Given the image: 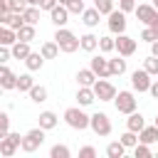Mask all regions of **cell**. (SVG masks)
<instances>
[{
  "label": "cell",
  "mask_w": 158,
  "mask_h": 158,
  "mask_svg": "<svg viewBox=\"0 0 158 158\" xmlns=\"http://www.w3.org/2000/svg\"><path fill=\"white\" fill-rule=\"evenodd\" d=\"M44 128L42 126H37V128H30L25 136H22V143H20V148L25 151V153H35L42 143H44Z\"/></svg>",
  "instance_id": "cell-3"
},
{
  "label": "cell",
  "mask_w": 158,
  "mask_h": 158,
  "mask_svg": "<svg viewBox=\"0 0 158 158\" xmlns=\"http://www.w3.org/2000/svg\"><path fill=\"white\" fill-rule=\"evenodd\" d=\"M25 67H27V72H40V69L44 67V57H42V52H30V57L25 59Z\"/></svg>",
  "instance_id": "cell-20"
},
{
  "label": "cell",
  "mask_w": 158,
  "mask_h": 158,
  "mask_svg": "<svg viewBox=\"0 0 158 158\" xmlns=\"http://www.w3.org/2000/svg\"><path fill=\"white\" fill-rule=\"evenodd\" d=\"M7 133H10V116H7V111H2L0 114V138Z\"/></svg>",
  "instance_id": "cell-40"
},
{
  "label": "cell",
  "mask_w": 158,
  "mask_h": 158,
  "mask_svg": "<svg viewBox=\"0 0 158 158\" xmlns=\"http://www.w3.org/2000/svg\"><path fill=\"white\" fill-rule=\"evenodd\" d=\"M123 153H126V146L121 143V138H118V141H111V143L106 146V156H109V158H123Z\"/></svg>",
  "instance_id": "cell-29"
},
{
  "label": "cell",
  "mask_w": 158,
  "mask_h": 158,
  "mask_svg": "<svg viewBox=\"0 0 158 158\" xmlns=\"http://www.w3.org/2000/svg\"><path fill=\"white\" fill-rule=\"evenodd\" d=\"M84 2H86V0H84Z\"/></svg>",
  "instance_id": "cell-53"
},
{
  "label": "cell",
  "mask_w": 158,
  "mask_h": 158,
  "mask_svg": "<svg viewBox=\"0 0 158 158\" xmlns=\"http://www.w3.org/2000/svg\"><path fill=\"white\" fill-rule=\"evenodd\" d=\"M40 12H42L40 5H30V7L22 12V15H25V22H27V25H37V22H40Z\"/></svg>",
  "instance_id": "cell-31"
},
{
  "label": "cell",
  "mask_w": 158,
  "mask_h": 158,
  "mask_svg": "<svg viewBox=\"0 0 158 158\" xmlns=\"http://www.w3.org/2000/svg\"><path fill=\"white\" fill-rule=\"evenodd\" d=\"M99 77L94 74V69L91 67H86V69H79L77 72V81H79V86H94V81H96Z\"/></svg>",
  "instance_id": "cell-21"
},
{
  "label": "cell",
  "mask_w": 158,
  "mask_h": 158,
  "mask_svg": "<svg viewBox=\"0 0 158 158\" xmlns=\"http://www.w3.org/2000/svg\"><path fill=\"white\" fill-rule=\"evenodd\" d=\"M106 17H109V20H106V27H109L111 35H123V32H126V25H128V22H126V12H123L121 7L114 10V12H109Z\"/></svg>",
  "instance_id": "cell-6"
},
{
  "label": "cell",
  "mask_w": 158,
  "mask_h": 158,
  "mask_svg": "<svg viewBox=\"0 0 158 158\" xmlns=\"http://www.w3.org/2000/svg\"><path fill=\"white\" fill-rule=\"evenodd\" d=\"M94 7H96L101 15H109V12L116 10V7H114V0H94Z\"/></svg>",
  "instance_id": "cell-37"
},
{
  "label": "cell",
  "mask_w": 158,
  "mask_h": 158,
  "mask_svg": "<svg viewBox=\"0 0 158 158\" xmlns=\"http://www.w3.org/2000/svg\"><path fill=\"white\" fill-rule=\"evenodd\" d=\"M138 138H141V143H148V146L156 143V141H158V126H156V123H153V126H146V128L138 133Z\"/></svg>",
  "instance_id": "cell-27"
},
{
  "label": "cell",
  "mask_w": 158,
  "mask_h": 158,
  "mask_svg": "<svg viewBox=\"0 0 158 158\" xmlns=\"http://www.w3.org/2000/svg\"><path fill=\"white\" fill-rule=\"evenodd\" d=\"M32 86H35V79H32V74H30V72L17 77V91H20V94H30V89H32Z\"/></svg>",
  "instance_id": "cell-28"
},
{
  "label": "cell",
  "mask_w": 158,
  "mask_h": 158,
  "mask_svg": "<svg viewBox=\"0 0 158 158\" xmlns=\"http://www.w3.org/2000/svg\"><path fill=\"white\" fill-rule=\"evenodd\" d=\"M148 27H153V30H156V32H158V17H156V20H153V22H151V25H148Z\"/></svg>",
  "instance_id": "cell-48"
},
{
  "label": "cell",
  "mask_w": 158,
  "mask_h": 158,
  "mask_svg": "<svg viewBox=\"0 0 158 158\" xmlns=\"http://www.w3.org/2000/svg\"><path fill=\"white\" fill-rule=\"evenodd\" d=\"M99 49H101L104 54L116 52V37H99Z\"/></svg>",
  "instance_id": "cell-35"
},
{
  "label": "cell",
  "mask_w": 158,
  "mask_h": 158,
  "mask_svg": "<svg viewBox=\"0 0 158 158\" xmlns=\"http://www.w3.org/2000/svg\"><path fill=\"white\" fill-rule=\"evenodd\" d=\"M109 69H111V77H121V74H126V59L118 54V57H114V59H109Z\"/></svg>",
  "instance_id": "cell-26"
},
{
  "label": "cell",
  "mask_w": 158,
  "mask_h": 158,
  "mask_svg": "<svg viewBox=\"0 0 158 158\" xmlns=\"http://www.w3.org/2000/svg\"><path fill=\"white\" fill-rule=\"evenodd\" d=\"M141 40H143V42H148V44H153V42L158 40V32H156L153 27H148V25H146V30L141 32Z\"/></svg>",
  "instance_id": "cell-41"
},
{
  "label": "cell",
  "mask_w": 158,
  "mask_h": 158,
  "mask_svg": "<svg viewBox=\"0 0 158 158\" xmlns=\"http://www.w3.org/2000/svg\"><path fill=\"white\" fill-rule=\"evenodd\" d=\"M151 54H156V57H158V40L151 44Z\"/></svg>",
  "instance_id": "cell-47"
},
{
  "label": "cell",
  "mask_w": 158,
  "mask_h": 158,
  "mask_svg": "<svg viewBox=\"0 0 158 158\" xmlns=\"http://www.w3.org/2000/svg\"><path fill=\"white\" fill-rule=\"evenodd\" d=\"M118 138H121V143H123L126 148H136V146H138V141H141V138H138V133H136V131H128V128H126V133H121Z\"/></svg>",
  "instance_id": "cell-33"
},
{
  "label": "cell",
  "mask_w": 158,
  "mask_h": 158,
  "mask_svg": "<svg viewBox=\"0 0 158 158\" xmlns=\"http://www.w3.org/2000/svg\"><path fill=\"white\" fill-rule=\"evenodd\" d=\"M0 86H2L5 91H10V89H17V74H15V72H10L5 64L0 67Z\"/></svg>",
  "instance_id": "cell-15"
},
{
  "label": "cell",
  "mask_w": 158,
  "mask_h": 158,
  "mask_svg": "<svg viewBox=\"0 0 158 158\" xmlns=\"http://www.w3.org/2000/svg\"><path fill=\"white\" fill-rule=\"evenodd\" d=\"M94 94H96L99 101H114L118 91H116V86H114L111 81H106V79H96V81H94Z\"/></svg>",
  "instance_id": "cell-8"
},
{
  "label": "cell",
  "mask_w": 158,
  "mask_h": 158,
  "mask_svg": "<svg viewBox=\"0 0 158 158\" xmlns=\"http://www.w3.org/2000/svg\"><path fill=\"white\" fill-rule=\"evenodd\" d=\"M133 156H136V158H151L153 153H151V146H148V143H141V141H138V146L133 148Z\"/></svg>",
  "instance_id": "cell-38"
},
{
  "label": "cell",
  "mask_w": 158,
  "mask_h": 158,
  "mask_svg": "<svg viewBox=\"0 0 158 158\" xmlns=\"http://www.w3.org/2000/svg\"><path fill=\"white\" fill-rule=\"evenodd\" d=\"M59 2H62V5H69V2H72V0H59Z\"/></svg>",
  "instance_id": "cell-50"
},
{
  "label": "cell",
  "mask_w": 158,
  "mask_h": 158,
  "mask_svg": "<svg viewBox=\"0 0 158 158\" xmlns=\"http://www.w3.org/2000/svg\"><path fill=\"white\" fill-rule=\"evenodd\" d=\"M143 69H146L151 77H158V57H156V54L146 57V59H143Z\"/></svg>",
  "instance_id": "cell-36"
},
{
  "label": "cell",
  "mask_w": 158,
  "mask_h": 158,
  "mask_svg": "<svg viewBox=\"0 0 158 158\" xmlns=\"http://www.w3.org/2000/svg\"><path fill=\"white\" fill-rule=\"evenodd\" d=\"M118 7L128 15V12H136V7H138V5H136V0H118Z\"/></svg>",
  "instance_id": "cell-43"
},
{
  "label": "cell",
  "mask_w": 158,
  "mask_h": 158,
  "mask_svg": "<svg viewBox=\"0 0 158 158\" xmlns=\"http://www.w3.org/2000/svg\"><path fill=\"white\" fill-rule=\"evenodd\" d=\"M89 128L96 133V136H111V118L104 114V111H96V114H91V123H89Z\"/></svg>",
  "instance_id": "cell-5"
},
{
  "label": "cell",
  "mask_w": 158,
  "mask_h": 158,
  "mask_svg": "<svg viewBox=\"0 0 158 158\" xmlns=\"http://www.w3.org/2000/svg\"><path fill=\"white\" fill-rule=\"evenodd\" d=\"M79 40H81V49H84V52H96V49H99V37H96L94 32H86V35H81Z\"/></svg>",
  "instance_id": "cell-24"
},
{
  "label": "cell",
  "mask_w": 158,
  "mask_h": 158,
  "mask_svg": "<svg viewBox=\"0 0 158 158\" xmlns=\"http://www.w3.org/2000/svg\"><path fill=\"white\" fill-rule=\"evenodd\" d=\"M99 20H101V12L96 10V7H86L84 12H81V22L89 27V30H94V27H99Z\"/></svg>",
  "instance_id": "cell-18"
},
{
  "label": "cell",
  "mask_w": 158,
  "mask_h": 158,
  "mask_svg": "<svg viewBox=\"0 0 158 158\" xmlns=\"http://www.w3.org/2000/svg\"><path fill=\"white\" fill-rule=\"evenodd\" d=\"M15 42H17V30H12V27L2 25V27H0V44H5V47H12Z\"/></svg>",
  "instance_id": "cell-22"
},
{
  "label": "cell",
  "mask_w": 158,
  "mask_h": 158,
  "mask_svg": "<svg viewBox=\"0 0 158 158\" xmlns=\"http://www.w3.org/2000/svg\"><path fill=\"white\" fill-rule=\"evenodd\" d=\"M27 5H40V0H27Z\"/></svg>",
  "instance_id": "cell-49"
},
{
  "label": "cell",
  "mask_w": 158,
  "mask_h": 158,
  "mask_svg": "<svg viewBox=\"0 0 158 158\" xmlns=\"http://www.w3.org/2000/svg\"><path fill=\"white\" fill-rule=\"evenodd\" d=\"M7 7H10V12H25L30 5H27V0H7Z\"/></svg>",
  "instance_id": "cell-39"
},
{
  "label": "cell",
  "mask_w": 158,
  "mask_h": 158,
  "mask_svg": "<svg viewBox=\"0 0 158 158\" xmlns=\"http://www.w3.org/2000/svg\"><path fill=\"white\" fill-rule=\"evenodd\" d=\"M96 156V148L94 146H81L79 148V158H94Z\"/></svg>",
  "instance_id": "cell-44"
},
{
  "label": "cell",
  "mask_w": 158,
  "mask_h": 158,
  "mask_svg": "<svg viewBox=\"0 0 158 158\" xmlns=\"http://www.w3.org/2000/svg\"><path fill=\"white\" fill-rule=\"evenodd\" d=\"M67 10H69L72 15H81L86 7H84V0H72V2L67 5Z\"/></svg>",
  "instance_id": "cell-42"
},
{
  "label": "cell",
  "mask_w": 158,
  "mask_h": 158,
  "mask_svg": "<svg viewBox=\"0 0 158 158\" xmlns=\"http://www.w3.org/2000/svg\"><path fill=\"white\" fill-rule=\"evenodd\" d=\"M153 123H156V126H158V116H156V121H153Z\"/></svg>",
  "instance_id": "cell-51"
},
{
  "label": "cell",
  "mask_w": 158,
  "mask_h": 158,
  "mask_svg": "<svg viewBox=\"0 0 158 158\" xmlns=\"http://www.w3.org/2000/svg\"><path fill=\"white\" fill-rule=\"evenodd\" d=\"M151 84H153V79H151V74H148L146 69H136V72H131V86H133V91L143 94V91L151 89Z\"/></svg>",
  "instance_id": "cell-9"
},
{
  "label": "cell",
  "mask_w": 158,
  "mask_h": 158,
  "mask_svg": "<svg viewBox=\"0 0 158 158\" xmlns=\"http://www.w3.org/2000/svg\"><path fill=\"white\" fill-rule=\"evenodd\" d=\"M136 17H138L143 25H151V22L158 17V7H156V5H138V7H136Z\"/></svg>",
  "instance_id": "cell-13"
},
{
  "label": "cell",
  "mask_w": 158,
  "mask_h": 158,
  "mask_svg": "<svg viewBox=\"0 0 158 158\" xmlns=\"http://www.w3.org/2000/svg\"><path fill=\"white\" fill-rule=\"evenodd\" d=\"M30 99H32L35 104H44V101H47V86L35 84V86L30 89Z\"/></svg>",
  "instance_id": "cell-30"
},
{
  "label": "cell",
  "mask_w": 158,
  "mask_h": 158,
  "mask_svg": "<svg viewBox=\"0 0 158 158\" xmlns=\"http://www.w3.org/2000/svg\"><path fill=\"white\" fill-rule=\"evenodd\" d=\"M89 67L94 69V74H96L99 79H109V77H111V69H109V59H106V57H101V54L91 57Z\"/></svg>",
  "instance_id": "cell-11"
},
{
  "label": "cell",
  "mask_w": 158,
  "mask_h": 158,
  "mask_svg": "<svg viewBox=\"0 0 158 158\" xmlns=\"http://www.w3.org/2000/svg\"><path fill=\"white\" fill-rule=\"evenodd\" d=\"M54 40H57V44H59V49H62L64 54H74L77 49H81V40H79L72 30H67V27H57Z\"/></svg>",
  "instance_id": "cell-2"
},
{
  "label": "cell",
  "mask_w": 158,
  "mask_h": 158,
  "mask_svg": "<svg viewBox=\"0 0 158 158\" xmlns=\"http://www.w3.org/2000/svg\"><path fill=\"white\" fill-rule=\"evenodd\" d=\"M72 156V151H69V146H64V143H54L52 148H49V158H69Z\"/></svg>",
  "instance_id": "cell-34"
},
{
  "label": "cell",
  "mask_w": 158,
  "mask_h": 158,
  "mask_svg": "<svg viewBox=\"0 0 158 158\" xmlns=\"http://www.w3.org/2000/svg\"><path fill=\"white\" fill-rule=\"evenodd\" d=\"M69 15H72V12L67 10V5H62V2H59V5L49 12V20H52V25H54V27H64V25L69 22Z\"/></svg>",
  "instance_id": "cell-12"
},
{
  "label": "cell",
  "mask_w": 158,
  "mask_h": 158,
  "mask_svg": "<svg viewBox=\"0 0 158 158\" xmlns=\"http://www.w3.org/2000/svg\"><path fill=\"white\" fill-rule=\"evenodd\" d=\"M153 5H156V7H158V0H153Z\"/></svg>",
  "instance_id": "cell-52"
},
{
  "label": "cell",
  "mask_w": 158,
  "mask_h": 158,
  "mask_svg": "<svg viewBox=\"0 0 158 158\" xmlns=\"http://www.w3.org/2000/svg\"><path fill=\"white\" fill-rule=\"evenodd\" d=\"M126 128H128V131L141 133V131L146 128V118H143V114H141V111H131V114H128V118H126Z\"/></svg>",
  "instance_id": "cell-16"
},
{
  "label": "cell",
  "mask_w": 158,
  "mask_h": 158,
  "mask_svg": "<svg viewBox=\"0 0 158 158\" xmlns=\"http://www.w3.org/2000/svg\"><path fill=\"white\" fill-rule=\"evenodd\" d=\"M136 47H138L136 40L128 37L126 32H123V35H116V52H118L121 57H131V54L136 52Z\"/></svg>",
  "instance_id": "cell-10"
},
{
  "label": "cell",
  "mask_w": 158,
  "mask_h": 158,
  "mask_svg": "<svg viewBox=\"0 0 158 158\" xmlns=\"http://www.w3.org/2000/svg\"><path fill=\"white\" fill-rule=\"evenodd\" d=\"M57 5H59V0H40V7H42V10H47V12H52Z\"/></svg>",
  "instance_id": "cell-45"
},
{
  "label": "cell",
  "mask_w": 158,
  "mask_h": 158,
  "mask_svg": "<svg viewBox=\"0 0 158 158\" xmlns=\"http://www.w3.org/2000/svg\"><path fill=\"white\" fill-rule=\"evenodd\" d=\"M40 52H42V57H44V59H57V54H59L62 49H59L57 40H52V42H44V44L40 47Z\"/></svg>",
  "instance_id": "cell-25"
},
{
  "label": "cell",
  "mask_w": 158,
  "mask_h": 158,
  "mask_svg": "<svg viewBox=\"0 0 158 158\" xmlns=\"http://www.w3.org/2000/svg\"><path fill=\"white\" fill-rule=\"evenodd\" d=\"M148 94H151L153 99H158V79H156V81L151 84V89H148Z\"/></svg>",
  "instance_id": "cell-46"
},
{
  "label": "cell",
  "mask_w": 158,
  "mask_h": 158,
  "mask_svg": "<svg viewBox=\"0 0 158 158\" xmlns=\"http://www.w3.org/2000/svg\"><path fill=\"white\" fill-rule=\"evenodd\" d=\"M35 35H37L35 25H27V22L17 30V40H22V42H32V40H35Z\"/></svg>",
  "instance_id": "cell-32"
},
{
  "label": "cell",
  "mask_w": 158,
  "mask_h": 158,
  "mask_svg": "<svg viewBox=\"0 0 158 158\" xmlns=\"http://www.w3.org/2000/svg\"><path fill=\"white\" fill-rule=\"evenodd\" d=\"M20 143H22V136H20V133H7V136H2V138H0V156L12 158V156L17 153V148H20Z\"/></svg>",
  "instance_id": "cell-7"
},
{
  "label": "cell",
  "mask_w": 158,
  "mask_h": 158,
  "mask_svg": "<svg viewBox=\"0 0 158 158\" xmlns=\"http://www.w3.org/2000/svg\"><path fill=\"white\" fill-rule=\"evenodd\" d=\"M57 123H59V116H57L54 111H42V114H40V126H42L44 131H52Z\"/></svg>",
  "instance_id": "cell-23"
},
{
  "label": "cell",
  "mask_w": 158,
  "mask_h": 158,
  "mask_svg": "<svg viewBox=\"0 0 158 158\" xmlns=\"http://www.w3.org/2000/svg\"><path fill=\"white\" fill-rule=\"evenodd\" d=\"M0 25H7L12 30H20L25 25V15L22 12H2L0 15Z\"/></svg>",
  "instance_id": "cell-14"
},
{
  "label": "cell",
  "mask_w": 158,
  "mask_h": 158,
  "mask_svg": "<svg viewBox=\"0 0 158 158\" xmlns=\"http://www.w3.org/2000/svg\"><path fill=\"white\" fill-rule=\"evenodd\" d=\"M77 101H79V106H91V104L96 101L94 86H79V89H77Z\"/></svg>",
  "instance_id": "cell-17"
},
{
  "label": "cell",
  "mask_w": 158,
  "mask_h": 158,
  "mask_svg": "<svg viewBox=\"0 0 158 158\" xmlns=\"http://www.w3.org/2000/svg\"><path fill=\"white\" fill-rule=\"evenodd\" d=\"M64 123L69 128H74V131H84V128H89L91 116L84 111V106H69L64 111Z\"/></svg>",
  "instance_id": "cell-1"
},
{
  "label": "cell",
  "mask_w": 158,
  "mask_h": 158,
  "mask_svg": "<svg viewBox=\"0 0 158 158\" xmlns=\"http://www.w3.org/2000/svg\"><path fill=\"white\" fill-rule=\"evenodd\" d=\"M114 106H116V111L118 114H131V111H136V106H138V99H136V94L133 91H128V89H123V91H118L116 94V99H114Z\"/></svg>",
  "instance_id": "cell-4"
},
{
  "label": "cell",
  "mask_w": 158,
  "mask_h": 158,
  "mask_svg": "<svg viewBox=\"0 0 158 158\" xmlns=\"http://www.w3.org/2000/svg\"><path fill=\"white\" fill-rule=\"evenodd\" d=\"M10 49H12V59H22V62H25V59L30 57V52H32V49H30V42H22V40H17Z\"/></svg>",
  "instance_id": "cell-19"
}]
</instances>
